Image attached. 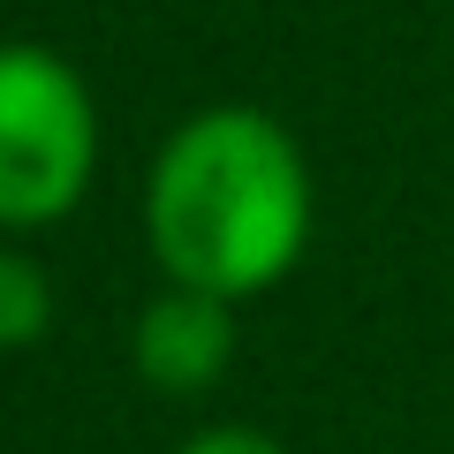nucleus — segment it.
<instances>
[{
  "mask_svg": "<svg viewBox=\"0 0 454 454\" xmlns=\"http://www.w3.org/2000/svg\"><path fill=\"white\" fill-rule=\"evenodd\" d=\"M310 235L318 182L280 114L220 98L160 137L145 167V250L160 280L250 303L303 265Z\"/></svg>",
  "mask_w": 454,
  "mask_h": 454,
  "instance_id": "f257e3e1",
  "label": "nucleus"
},
{
  "mask_svg": "<svg viewBox=\"0 0 454 454\" xmlns=\"http://www.w3.org/2000/svg\"><path fill=\"white\" fill-rule=\"evenodd\" d=\"M98 98L61 46L0 38V235L76 220L98 182Z\"/></svg>",
  "mask_w": 454,
  "mask_h": 454,
  "instance_id": "f03ea898",
  "label": "nucleus"
},
{
  "mask_svg": "<svg viewBox=\"0 0 454 454\" xmlns=\"http://www.w3.org/2000/svg\"><path fill=\"white\" fill-rule=\"evenodd\" d=\"M235 340H243L235 333V303L160 280V295L129 318V372L167 402H197V394H212L235 372Z\"/></svg>",
  "mask_w": 454,
  "mask_h": 454,
  "instance_id": "7ed1b4c3",
  "label": "nucleus"
},
{
  "mask_svg": "<svg viewBox=\"0 0 454 454\" xmlns=\"http://www.w3.org/2000/svg\"><path fill=\"white\" fill-rule=\"evenodd\" d=\"M53 333V280L23 243H0V356L38 348Z\"/></svg>",
  "mask_w": 454,
  "mask_h": 454,
  "instance_id": "20e7f679",
  "label": "nucleus"
},
{
  "mask_svg": "<svg viewBox=\"0 0 454 454\" xmlns=\"http://www.w3.org/2000/svg\"><path fill=\"white\" fill-rule=\"evenodd\" d=\"M175 454H288V439L265 432V424H243V417H220V424H197Z\"/></svg>",
  "mask_w": 454,
  "mask_h": 454,
  "instance_id": "39448f33",
  "label": "nucleus"
}]
</instances>
